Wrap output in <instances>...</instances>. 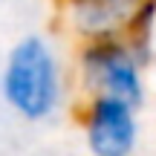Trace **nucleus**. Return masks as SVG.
Returning <instances> with one entry per match:
<instances>
[{
  "label": "nucleus",
  "instance_id": "3",
  "mask_svg": "<svg viewBox=\"0 0 156 156\" xmlns=\"http://www.w3.org/2000/svg\"><path fill=\"white\" fill-rule=\"evenodd\" d=\"M81 139L90 156H136L142 145L139 110L127 101L93 95L78 116Z\"/></svg>",
  "mask_w": 156,
  "mask_h": 156
},
{
  "label": "nucleus",
  "instance_id": "2",
  "mask_svg": "<svg viewBox=\"0 0 156 156\" xmlns=\"http://www.w3.org/2000/svg\"><path fill=\"white\" fill-rule=\"evenodd\" d=\"M147 69L133 55L127 38L119 41H93V44H78L75 52V78L87 98L107 95V98L127 101L139 110L145 104Z\"/></svg>",
  "mask_w": 156,
  "mask_h": 156
},
{
  "label": "nucleus",
  "instance_id": "4",
  "mask_svg": "<svg viewBox=\"0 0 156 156\" xmlns=\"http://www.w3.org/2000/svg\"><path fill=\"white\" fill-rule=\"evenodd\" d=\"M145 0H58L64 29L81 44L127 38Z\"/></svg>",
  "mask_w": 156,
  "mask_h": 156
},
{
  "label": "nucleus",
  "instance_id": "1",
  "mask_svg": "<svg viewBox=\"0 0 156 156\" xmlns=\"http://www.w3.org/2000/svg\"><path fill=\"white\" fill-rule=\"evenodd\" d=\"M69 78L58 46L41 32H26L9 46L0 67V95L17 119L44 124L67 104Z\"/></svg>",
  "mask_w": 156,
  "mask_h": 156
}]
</instances>
